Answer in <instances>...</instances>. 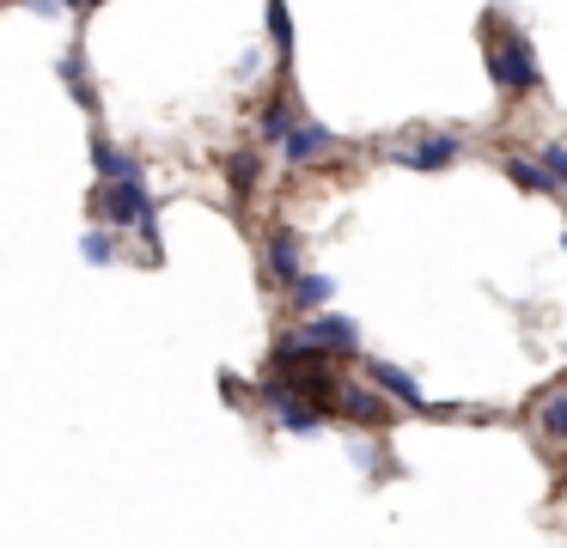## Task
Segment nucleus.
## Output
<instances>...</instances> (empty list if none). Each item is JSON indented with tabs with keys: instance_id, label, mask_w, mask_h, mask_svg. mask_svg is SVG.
Wrapping results in <instances>:
<instances>
[{
	"instance_id": "nucleus-1",
	"label": "nucleus",
	"mask_w": 567,
	"mask_h": 548,
	"mask_svg": "<svg viewBox=\"0 0 567 548\" xmlns=\"http://www.w3.org/2000/svg\"><path fill=\"white\" fill-rule=\"evenodd\" d=\"M488 80H494V92H506V97H525V92H537V85H543L537 49H530L525 31L488 37Z\"/></svg>"
},
{
	"instance_id": "nucleus-2",
	"label": "nucleus",
	"mask_w": 567,
	"mask_h": 548,
	"mask_svg": "<svg viewBox=\"0 0 567 548\" xmlns=\"http://www.w3.org/2000/svg\"><path fill=\"white\" fill-rule=\"evenodd\" d=\"M360 329L354 317H318V323H299L293 335L275 341V360H293V353H354Z\"/></svg>"
},
{
	"instance_id": "nucleus-3",
	"label": "nucleus",
	"mask_w": 567,
	"mask_h": 548,
	"mask_svg": "<svg viewBox=\"0 0 567 548\" xmlns=\"http://www.w3.org/2000/svg\"><path fill=\"white\" fill-rule=\"evenodd\" d=\"M457 153H464V134H452V128H433L427 141H415V146H396V165H409V170H445Z\"/></svg>"
},
{
	"instance_id": "nucleus-4",
	"label": "nucleus",
	"mask_w": 567,
	"mask_h": 548,
	"mask_svg": "<svg viewBox=\"0 0 567 548\" xmlns=\"http://www.w3.org/2000/svg\"><path fill=\"white\" fill-rule=\"evenodd\" d=\"M330 128L323 122H311V116H299V122H287V134H281V153H287V165H311V158H323L330 153Z\"/></svg>"
},
{
	"instance_id": "nucleus-5",
	"label": "nucleus",
	"mask_w": 567,
	"mask_h": 548,
	"mask_svg": "<svg viewBox=\"0 0 567 548\" xmlns=\"http://www.w3.org/2000/svg\"><path fill=\"white\" fill-rule=\"evenodd\" d=\"M360 365H367V378L384 390V396H396L403 409H421V414H427V396H421V384L403 372V365H391V360H360Z\"/></svg>"
},
{
	"instance_id": "nucleus-6",
	"label": "nucleus",
	"mask_w": 567,
	"mask_h": 548,
	"mask_svg": "<svg viewBox=\"0 0 567 548\" xmlns=\"http://www.w3.org/2000/svg\"><path fill=\"white\" fill-rule=\"evenodd\" d=\"M92 165H99V183H147L141 158H128L123 146H111L104 134H92Z\"/></svg>"
},
{
	"instance_id": "nucleus-7",
	"label": "nucleus",
	"mask_w": 567,
	"mask_h": 548,
	"mask_svg": "<svg viewBox=\"0 0 567 548\" xmlns=\"http://www.w3.org/2000/svg\"><path fill=\"white\" fill-rule=\"evenodd\" d=\"M62 80H68V92H74L86 110H99V85H92V73H86V43H68V55H62Z\"/></svg>"
},
{
	"instance_id": "nucleus-8",
	"label": "nucleus",
	"mask_w": 567,
	"mask_h": 548,
	"mask_svg": "<svg viewBox=\"0 0 567 548\" xmlns=\"http://www.w3.org/2000/svg\"><path fill=\"white\" fill-rule=\"evenodd\" d=\"M262 31H269V49L281 55V68H287V61H293V12H287V0H269Z\"/></svg>"
},
{
	"instance_id": "nucleus-9",
	"label": "nucleus",
	"mask_w": 567,
	"mask_h": 548,
	"mask_svg": "<svg viewBox=\"0 0 567 548\" xmlns=\"http://www.w3.org/2000/svg\"><path fill=\"white\" fill-rule=\"evenodd\" d=\"M269 275H275V280H293V275H299V238H293L287 226L269 231Z\"/></svg>"
},
{
	"instance_id": "nucleus-10",
	"label": "nucleus",
	"mask_w": 567,
	"mask_h": 548,
	"mask_svg": "<svg viewBox=\"0 0 567 548\" xmlns=\"http://www.w3.org/2000/svg\"><path fill=\"white\" fill-rule=\"evenodd\" d=\"M506 177H513L525 195H561V183H555L543 165H530V158H506Z\"/></svg>"
},
{
	"instance_id": "nucleus-11",
	"label": "nucleus",
	"mask_w": 567,
	"mask_h": 548,
	"mask_svg": "<svg viewBox=\"0 0 567 548\" xmlns=\"http://www.w3.org/2000/svg\"><path fill=\"white\" fill-rule=\"evenodd\" d=\"M287 287H293V299H299V304H330L336 280H323V275H293Z\"/></svg>"
},
{
	"instance_id": "nucleus-12",
	"label": "nucleus",
	"mask_w": 567,
	"mask_h": 548,
	"mask_svg": "<svg viewBox=\"0 0 567 548\" xmlns=\"http://www.w3.org/2000/svg\"><path fill=\"white\" fill-rule=\"evenodd\" d=\"M336 402H342L348 414H360V421H367V426H384V409H379V402L367 396V390H336Z\"/></svg>"
},
{
	"instance_id": "nucleus-13",
	"label": "nucleus",
	"mask_w": 567,
	"mask_h": 548,
	"mask_svg": "<svg viewBox=\"0 0 567 548\" xmlns=\"http://www.w3.org/2000/svg\"><path fill=\"white\" fill-rule=\"evenodd\" d=\"M543 433H549L555 445H567V396H549V402H543Z\"/></svg>"
},
{
	"instance_id": "nucleus-14",
	"label": "nucleus",
	"mask_w": 567,
	"mask_h": 548,
	"mask_svg": "<svg viewBox=\"0 0 567 548\" xmlns=\"http://www.w3.org/2000/svg\"><path fill=\"white\" fill-rule=\"evenodd\" d=\"M287 122H293V116H287V104H269V110H262V122H257V141L262 146H275V141H281V134H287Z\"/></svg>"
},
{
	"instance_id": "nucleus-15",
	"label": "nucleus",
	"mask_w": 567,
	"mask_h": 548,
	"mask_svg": "<svg viewBox=\"0 0 567 548\" xmlns=\"http://www.w3.org/2000/svg\"><path fill=\"white\" fill-rule=\"evenodd\" d=\"M250 183H257V153H238L233 158V195H238V201L250 195Z\"/></svg>"
},
{
	"instance_id": "nucleus-16",
	"label": "nucleus",
	"mask_w": 567,
	"mask_h": 548,
	"mask_svg": "<svg viewBox=\"0 0 567 548\" xmlns=\"http://www.w3.org/2000/svg\"><path fill=\"white\" fill-rule=\"evenodd\" d=\"M111 250H116V244L104 238V231H86V238H80V256H86L92 268H104V262H111Z\"/></svg>"
},
{
	"instance_id": "nucleus-17",
	"label": "nucleus",
	"mask_w": 567,
	"mask_h": 548,
	"mask_svg": "<svg viewBox=\"0 0 567 548\" xmlns=\"http://www.w3.org/2000/svg\"><path fill=\"white\" fill-rule=\"evenodd\" d=\"M543 170L567 189V146H543Z\"/></svg>"
},
{
	"instance_id": "nucleus-18",
	"label": "nucleus",
	"mask_w": 567,
	"mask_h": 548,
	"mask_svg": "<svg viewBox=\"0 0 567 548\" xmlns=\"http://www.w3.org/2000/svg\"><path fill=\"white\" fill-rule=\"evenodd\" d=\"M62 7H68V12H99L104 0H62Z\"/></svg>"
},
{
	"instance_id": "nucleus-19",
	"label": "nucleus",
	"mask_w": 567,
	"mask_h": 548,
	"mask_svg": "<svg viewBox=\"0 0 567 548\" xmlns=\"http://www.w3.org/2000/svg\"><path fill=\"white\" fill-rule=\"evenodd\" d=\"M31 12H62V0H25Z\"/></svg>"
},
{
	"instance_id": "nucleus-20",
	"label": "nucleus",
	"mask_w": 567,
	"mask_h": 548,
	"mask_svg": "<svg viewBox=\"0 0 567 548\" xmlns=\"http://www.w3.org/2000/svg\"><path fill=\"white\" fill-rule=\"evenodd\" d=\"M561 244H567V238H561Z\"/></svg>"
}]
</instances>
